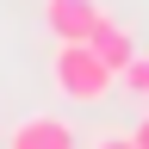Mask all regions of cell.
<instances>
[{
    "instance_id": "3957f363",
    "label": "cell",
    "mask_w": 149,
    "mask_h": 149,
    "mask_svg": "<svg viewBox=\"0 0 149 149\" xmlns=\"http://www.w3.org/2000/svg\"><path fill=\"white\" fill-rule=\"evenodd\" d=\"M0 149H74V124L56 112H31L0 137Z\"/></svg>"
},
{
    "instance_id": "6da1fadb",
    "label": "cell",
    "mask_w": 149,
    "mask_h": 149,
    "mask_svg": "<svg viewBox=\"0 0 149 149\" xmlns=\"http://www.w3.org/2000/svg\"><path fill=\"white\" fill-rule=\"evenodd\" d=\"M50 87L62 93L68 106H106L112 87H118V74H112L87 44H56L50 50Z\"/></svg>"
},
{
    "instance_id": "7a4b0ae2",
    "label": "cell",
    "mask_w": 149,
    "mask_h": 149,
    "mask_svg": "<svg viewBox=\"0 0 149 149\" xmlns=\"http://www.w3.org/2000/svg\"><path fill=\"white\" fill-rule=\"evenodd\" d=\"M106 19L100 0H44V31L56 44H87V31Z\"/></svg>"
},
{
    "instance_id": "8992f818",
    "label": "cell",
    "mask_w": 149,
    "mask_h": 149,
    "mask_svg": "<svg viewBox=\"0 0 149 149\" xmlns=\"http://www.w3.org/2000/svg\"><path fill=\"white\" fill-rule=\"evenodd\" d=\"M124 137H130V143H137V149H149V112H143V118H137V130H124Z\"/></svg>"
},
{
    "instance_id": "277c9868",
    "label": "cell",
    "mask_w": 149,
    "mask_h": 149,
    "mask_svg": "<svg viewBox=\"0 0 149 149\" xmlns=\"http://www.w3.org/2000/svg\"><path fill=\"white\" fill-rule=\"evenodd\" d=\"M87 50L100 56V62H106L112 74H118V68L130 62V56H137V37H130V25H118V19H100V25L87 31Z\"/></svg>"
},
{
    "instance_id": "5b68a950",
    "label": "cell",
    "mask_w": 149,
    "mask_h": 149,
    "mask_svg": "<svg viewBox=\"0 0 149 149\" xmlns=\"http://www.w3.org/2000/svg\"><path fill=\"white\" fill-rule=\"evenodd\" d=\"M118 87L130 93V100H143V106H149V50H137V56L118 68Z\"/></svg>"
},
{
    "instance_id": "52a82bcc",
    "label": "cell",
    "mask_w": 149,
    "mask_h": 149,
    "mask_svg": "<svg viewBox=\"0 0 149 149\" xmlns=\"http://www.w3.org/2000/svg\"><path fill=\"white\" fill-rule=\"evenodd\" d=\"M93 149H137V143H130V137H100Z\"/></svg>"
}]
</instances>
